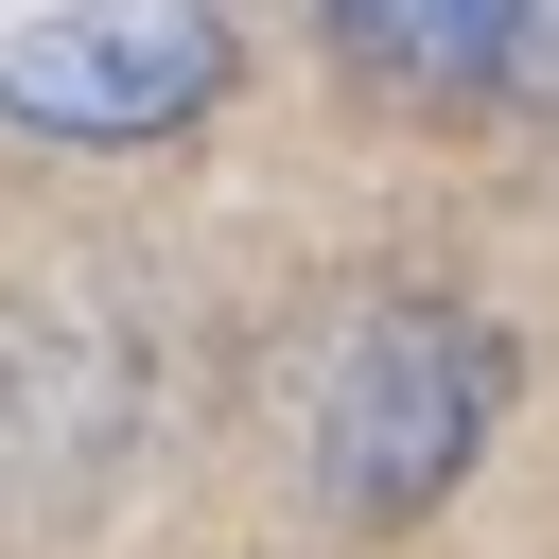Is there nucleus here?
Masks as SVG:
<instances>
[{
  "label": "nucleus",
  "mask_w": 559,
  "mask_h": 559,
  "mask_svg": "<svg viewBox=\"0 0 559 559\" xmlns=\"http://www.w3.org/2000/svg\"><path fill=\"white\" fill-rule=\"evenodd\" d=\"M227 87V0H0V122L17 140H175Z\"/></svg>",
  "instance_id": "nucleus-1"
},
{
  "label": "nucleus",
  "mask_w": 559,
  "mask_h": 559,
  "mask_svg": "<svg viewBox=\"0 0 559 559\" xmlns=\"http://www.w3.org/2000/svg\"><path fill=\"white\" fill-rule=\"evenodd\" d=\"M489 332L472 314H419V297H384L349 349H332V384H314V454H332V489L367 507V524H402V507H437L454 472H472V437H489Z\"/></svg>",
  "instance_id": "nucleus-2"
},
{
  "label": "nucleus",
  "mask_w": 559,
  "mask_h": 559,
  "mask_svg": "<svg viewBox=\"0 0 559 559\" xmlns=\"http://www.w3.org/2000/svg\"><path fill=\"white\" fill-rule=\"evenodd\" d=\"M384 87H419V105H454V87H489L507 52H524V17L542 0H314Z\"/></svg>",
  "instance_id": "nucleus-3"
}]
</instances>
